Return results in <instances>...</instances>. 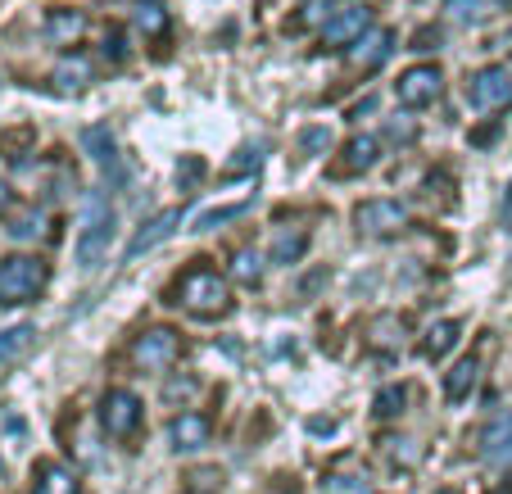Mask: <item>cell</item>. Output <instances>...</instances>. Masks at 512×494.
I'll list each match as a JSON object with an SVG mask.
<instances>
[{
	"mask_svg": "<svg viewBox=\"0 0 512 494\" xmlns=\"http://www.w3.org/2000/svg\"><path fill=\"white\" fill-rule=\"evenodd\" d=\"M173 304H182L191 318H227L232 313V286H227V277L218 268L195 263V268H186L177 277Z\"/></svg>",
	"mask_w": 512,
	"mask_h": 494,
	"instance_id": "1",
	"label": "cell"
},
{
	"mask_svg": "<svg viewBox=\"0 0 512 494\" xmlns=\"http://www.w3.org/2000/svg\"><path fill=\"white\" fill-rule=\"evenodd\" d=\"M50 281V263L37 259V254H10L0 259V304L5 309H19V304H32Z\"/></svg>",
	"mask_w": 512,
	"mask_h": 494,
	"instance_id": "2",
	"label": "cell"
},
{
	"mask_svg": "<svg viewBox=\"0 0 512 494\" xmlns=\"http://www.w3.org/2000/svg\"><path fill=\"white\" fill-rule=\"evenodd\" d=\"M109 241H114V204L105 195H91L87 218H82V236H78V263L82 268H100V259L109 254Z\"/></svg>",
	"mask_w": 512,
	"mask_h": 494,
	"instance_id": "3",
	"label": "cell"
},
{
	"mask_svg": "<svg viewBox=\"0 0 512 494\" xmlns=\"http://www.w3.org/2000/svg\"><path fill=\"white\" fill-rule=\"evenodd\" d=\"M408 227H413V214L399 200H363L354 209V232L368 241H395Z\"/></svg>",
	"mask_w": 512,
	"mask_h": 494,
	"instance_id": "4",
	"label": "cell"
},
{
	"mask_svg": "<svg viewBox=\"0 0 512 494\" xmlns=\"http://www.w3.org/2000/svg\"><path fill=\"white\" fill-rule=\"evenodd\" d=\"M182 359V336L173 327H150L132 340V363L141 372H168Z\"/></svg>",
	"mask_w": 512,
	"mask_h": 494,
	"instance_id": "5",
	"label": "cell"
},
{
	"mask_svg": "<svg viewBox=\"0 0 512 494\" xmlns=\"http://www.w3.org/2000/svg\"><path fill=\"white\" fill-rule=\"evenodd\" d=\"M440 91H445V73H440V64H413L399 73L395 82V96L404 109H426L440 100Z\"/></svg>",
	"mask_w": 512,
	"mask_h": 494,
	"instance_id": "6",
	"label": "cell"
},
{
	"mask_svg": "<svg viewBox=\"0 0 512 494\" xmlns=\"http://www.w3.org/2000/svg\"><path fill=\"white\" fill-rule=\"evenodd\" d=\"M467 100H472V109H508L512 105V73L503 64H485L476 68L472 78H467Z\"/></svg>",
	"mask_w": 512,
	"mask_h": 494,
	"instance_id": "7",
	"label": "cell"
},
{
	"mask_svg": "<svg viewBox=\"0 0 512 494\" xmlns=\"http://www.w3.org/2000/svg\"><path fill=\"white\" fill-rule=\"evenodd\" d=\"M100 427L109 431L114 440H132L141 431V399L132 390H109L100 399Z\"/></svg>",
	"mask_w": 512,
	"mask_h": 494,
	"instance_id": "8",
	"label": "cell"
},
{
	"mask_svg": "<svg viewBox=\"0 0 512 494\" xmlns=\"http://www.w3.org/2000/svg\"><path fill=\"white\" fill-rule=\"evenodd\" d=\"M363 32H372V10L363 5V0H349L345 10L322 28V46H354Z\"/></svg>",
	"mask_w": 512,
	"mask_h": 494,
	"instance_id": "9",
	"label": "cell"
},
{
	"mask_svg": "<svg viewBox=\"0 0 512 494\" xmlns=\"http://www.w3.org/2000/svg\"><path fill=\"white\" fill-rule=\"evenodd\" d=\"M377 159H381V141L368 132H358L340 146V159L331 164V177H358V173H368V168H377Z\"/></svg>",
	"mask_w": 512,
	"mask_h": 494,
	"instance_id": "10",
	"label": "cell"
},
{
	"mask_svg": "<svg viewBox=\"0 0 512 494\" xmlns=\"http://www.w3.org/2000/svg\"><path fill=\"white\" fill-rule=\"evenodd\" d=\"M390 55H395V32L372 28V32H363V37L349 46V68H354V73H372V68H381Z\"/></svg>",
	"mask_w": 512,
	"mask_h": 494,
	"instance_id": "11",
	"label": "cell"
},
{
	"mask_svg": "<svg viewBox=\"0 0 512 494\" xmlns=\"http://www.w3.org/2000/svg\"><path fill=\"white\" fill-rule=\"evenodd\" d=\"M41 32H46L50 46H78V41L87 37V14H82V10H68V5H55V10H46V23H41Z\"/></svg>",
	"mask_w": 512,
	"mask_h": 494,
	"instance_id": "12",
	"label": "cell"
},
{
	"mask_svg": "<svg viewBox=\"0 0 512 494\" xmlns=\"http://www.w3.org/2000/svg\"><path fill=\"white\" fill-rule=\"evenodd\" d=\"M177 227H182V209H164V214H155L150 223L141 227V232L132 236V241H127V263L141 259V254H145V250H155V245H164L168 236L177 232Z\"/></svg>",
	"mask_w": 512,
	"mask_h": 494,
	"instance_id": "13",
	"label": "cell"
},
{
	"mask_svg": "<svg viewBox=\"0 0 512 494\" xmlns=\"http://www.w3.org/2000/svg\"><path fill=\"white\" fill-rule=\"evenodd\" d=\"M209 436H213V427H209V417L204 413H182V417L168 422V440H173L177 454H195V449H204Z\"/></svg>",
	"mask_w": 512,
	"mask_h": 494,
	"instance_id": "14",
	"label": "cell"
},
{
	"mask_svg": "<svg viewBox=\"0 0 512 494\" xmlns=\"http://www.w3.org/2000/svg\"><path fill=\"white\" fill-rule=\"evenodd\" d=\"M481 458L490 467H512V413L494 417L481 431Z\"/></svg>",
	"mask_w": 512,
	"mask_h": 494,
	"instance_id": "15",
	"label": "cell"
},
{
	"mask_svg": "<svg viewBox=\"0 0 512 494\" xmlns=\"http://www.w3.org/2000/svg\"><path fill=\"white\" fill-rule=\"evenodd\" d=\"M404 318L399 313H377V318L368 322V349H377V354H399L404 349Z\"/></svg>",
	"mask_w": 512,
	"mask_h": 494,
	"instance_id": "16",
	"label": "cell"
},
{
	"mask_svg": "<svg viewBox=\"0 0 512 494\" xmlns=\"http://www.w3.org/2000/svg\"><path fill=\"white\" fill-rule=\"evenodd\" d=\"M476 381H481V359H458L454 368L445 372V395H449V404H463L467 395L476 390Z\"/></svg>",
	"mask_w": 512,
	"mask_h": 494,
	"instance_id": "17",
	"label": "cell"
},
{
	"mask_svg": "<svg viewBox=\"0 0 512 494\" xmlns=\"http://www.w3.org/2000/svg\"><path fill=\"white\" fill-rule=\"evenodd\" d=\"M91 82H96V64H91L87 55L59 59V68H55V87L59 91H87Z\"/></svg>",
	"mask_w": 512,
	"mask_h": 494,
	"instance_id": "18",
	"label": "cell"
},
{
	"mask_svg": "<svg viewBox=\"0 0 512 494\" xmlns=\"http://www.w3.org/2000/svg\"><path fill=\"white\" fill-rule=\"evenodd\" d=\"M349 0H309V5H304L300 14H295V19L286 23V32H309V28H327L331 19H336L340 10H345Z\"/></svg>",
	"mask_w": 512,
	"mask_h": 494,
	"instance_id": "19",
	"label": "cell"
},
{
	"mask_svg": "<svg viewBox=\"0 0 512 494\" xmlns=\"http://www.w3.org/2000/svg\"><path fill=\"white\" fill-rule=\"evenodd\" d=\"M32 494H82L78 476L68 472V467L59 463H41L37 467V485H32Z\"/></svg>",
	"mask_w": 512,
	"mask_h": 494,
	"instance_id": "20",
	"label": "cell"
},
{
	"mask_svg": "<svg viewBox=\"0 0 512 494\" xmlns=\"http://www.w3.org/2000/svg\"><path fill=\"white\" fill-rule=\"evenodd\" d=\"M458 322L454 318H440V322H431V327H426V340H422V354L426 359H445L449 349L458 345Z\"/></svg>",
	"mask_w": 512,
	"mask_h": 494,
	"instance_id": "21",
	"label": "cell"
},
{
	"mask_svg": "<svg viewBox=\"0 0 512 494\" xmlns=\"http://www.w3.org/2000/svg\"><path fill=\"white\" fill-rule=\"evenodd\" d=\"M304 250H309V232L304 227H295V232H281L277 241H272V250H268V259L272 263H300L304 259Z\"/></svg>",
	"mask_w": 512,
	"mask_h": 494,
	"instance_id": "22",
	"label": "cell"
},
{
	"mask_svg": "<svg viewBox=\"0 0 512 494\" xmlns=\"http://www.w3.org/2000/svg\"><path fill=\"white\" fill-rule=\"evenodd\" d=\"M132 23L145 32V37H164L168 32V10L159 0H136L132 5Z\"/></svg>",
	"mask_w": 512,
	"mask_h": 494,
	"instance_id": "23",
	"label": "cell"
},
{
	"mask_svg": "<svg viewBox=\"0 0 512 494\" xmlns=\"http://www.w3.org/2000/svg\"><path fill=\"white\" fill-rule=\"evenodd\" d=\"M32 340H37V327H10V331H0V363H14V359H23L32 349Z\"/></svg>",
	"mask_w": 512,
	"mask_h": 494,
	"instance_id": "24",
	"label": "cell"
},
{
	"mask_svg": "<svg viewBox=\"0 0 512 494\" xmlns=\"http://www.w3.org/2000/svg\"><path fill=\"white\" fill-rule=\"evenodd\" d=\"M82 146L91 150V159H96L100 168H114L118 155H114V136H109V127H87L82 132Z\"/></svg>",
	"mask_w": 512,
	"mask_h": 494,
	"instance_id": "25",
	"label": "cell"
},
{
	"mask_svg": "<svg viewBox=\"0 0 512 494\" xmlns=\"http://www.w3.org/2000/svg\"><path fill=\"white\" fill-rule=\"evenodd\" d=\"M232 277L241 281V286H259V277H263V259L254 250H236V259H232Z\"/></svg>",
	"mask_w": 512,
	"mask_h": 494,
	"instance_id": "26",
	"label": "cell"
},
{
	"mask_svg": "<svg viewBox=\"0 0 512 494\" xmlns=\"http://www.w3.org/2000/svg\"><path fill=\"white\" fill-rule=\"evenodd\" d=\"M245 209H250V200H241V204H227V209H209V214H200L195 218V227L191 232H213L218 223H232V218H241Z\"/></svg>",
	"mask_w": 512,
	"mask_h": 494,
	"instance_id": "27",
	"label": "cell"
},
{
	"mask_svg": "<svg viewBox=\"0 0 512 494\" xmlns=\"http://www.w3.org/2000/svg\"><path fill=\"white\" fill-rule=\"evenodd\" d=\"M404 399H408L404 386H386L377 395V417H399V413H404Z\"/></svg>",
	"mask_w": 512,
	"mask_h": 494,
	"instance_id": "28",
	"label": "cell"
},
{
	"mask_svg": "<svg viewBox=\"0 0 512 494\" xmlns=\"http://www.w3.org/2000/svg\"><path fill=\"white\" fill-rule=\"evenodd\" d=\"M449 23H476L481 19V0H445Z\"/></svg>",
	"mask_w": 512,
	"mask_h": 494,
	"instance_id": "29",
	"label": "cell"
},
{
	"mask_svg": "<svg viewBox=\"0 0 512 494\" xmlns=\"http://www.w3.org/2000/svg\"><path fill=\"white\" fill-rule=\"evenodd\" d=\"M250 168H259V150L245 146V150H241V159H232V164L223 168V177H241V173H250Z\"/></svg>",
	"mask_w": 512,
	"mask_h": 494,
	"instance_id": "30",
	"label": "cell"
},
{
	"mask_svg": "<svg viewBox=\"0 0 512 494\" xmlns=\"http://www.w3.org/2000/svg\"><path fill=\"white\" fill-rule=\"evenodd\" d=\"M331 494H368V481H354V476H336Z\"/></svg>",
	"mask_w": 512,
	"mask_h": 494,
	"instance_id": "31",
	"label": "cell"
},
{
	"mask_svg": "<svg viewBox=\"0 0 512 494\" xmlns=\"http://www.w3.org/2000/svg\"><path fill=\"white\" fill-rule=\"evenodd\" d=\"M32 141V127H19V132H5L0 136V150H14V146H28Z\"/></svg>",
	"mask_w": 512,
	"mask_h": 494,
	"instance_id": "32",
	"label": "cell"
},
{
	"mask_svg": "<svg viewBox=\"0 0 512 494\" xmlns=\"http://www.w3.org/2000/svg\"><path fill=\"white\" fill-rule=\"evenodd\" d=\"M10 232L19 236V241H28V236H37V232H41V214H32V218H23V223H14Z\"/></svg>",
	"mask_w": 512,
	"mask_h": 494,
	"instance_id": "33",
	"label": "cell"
},
{
	"mask_svg": "<svg viewBox=\"0 0 512 494\" xmlns=\"http://www.w3.org/2000/svg\"><path fill=\"white\" fill-rule=\"evenodd\" d=\"M300 146L304 150H322V146H327V132H322V127H313V132L300 136Z\"/></svg>",
	"mask_w": 512,
	"mask_h": 494,
	"instance_id": "34",
	"label": "cell"
},
{
	"mask_svg": "<svg viewBox=\"0 0 512 494\" xmlns=\"http://www.w3.org/2000/svg\"><path fill=\"white\" fill-rule=\"evenodd\" d=\"M105 55H114V59H127V50H123V37H118V32H109V37H105Z\"/></svg>",
	"mask_w": 512,
	"mask_h": 494,
	"instance_id": "35",
	"label": "cell"
},
{
	"mask_svg": "<svg viewBox=\"0 0 512 494\" xmlns=\"http://www.w3.org/2000/svg\"><path fill=\"white\" fill-rule=\"evenodd\" d=\"M390 136H395V141H413V123H390Z\"/></svg>",
	"mask_w": 512,
	"mask_h": 494,
	"instance_id": "36",
	"label": "cell"
},
{
	"mask_svg": "<svg viewBox=\"0 0 512 494\" xmlns=\"http://www.w3.org/2000/svg\"><path fill=\"white\" fill-rule=\"evenodd\" d=\"M10 204H14V191H10V182L0 177V214H10Z\"/></svg>",
	"mask_w": 512,
	"mask_h": 494,
	"instance_id": "37",
	"label": "cell"
},
{
	"mask_svg": "<svg viewBox=\"0 0 512 494\" xmlns=\"http://www.w3.org/2000/svg\"><path fill=\"white\" fill-rule=\"evenodd\" d=\"M195 390V381L186 377V381H173V386H168V399H177V395H191Z\"/></svg>",
	"mask_w": 512,
	"mask_h": 494,
	"instance_id": "38",
	"label": "cell"
},
{
	"mask_svg": "<svg viewBox=\"0 0 512 494\" xmlns=\"http://www.w3.org/2000/svg\"><path fill=\"white\" fill-rule=\"evenodd\" d=\"M494 5H503V10H512V0H494Z\"/></svg>",
	"mask_w": 512,
	"mask_h": 494,
	"instance_id": "39",
	"label": "cell"
},
{
	"mask_svg": "<svg viewBox=\"0 0 512 494\" xmlns=\"http://www.w3.org/2000/svg\"><path fill=\"white\" fill-rule=\"evenodd\" d=\"M490 494H512V490H508V485H499V490H490Z\"/></svg>",
	"mask_w": 512,
	"mask_h": 494,
	"instance_id": "40",
	"label": "cell"
},
{
	"mask_svg": "<svg viewBox=\"0 0 512 494\" xmlns=\"http://www.w3.org/2000/svg\"><path fill=\"white\" fill-rule=\"evenodd\" d=\"M277 494H300V490H277Z\"/></svg>",
	"mask_w": 512,
	"mask_h": 494,
	"instance_id": "41",
	"label": "cell"
},
{
	"mask_svg": "<svg viewBox=\"0 0 512 494\" xmlns=\"http://www.w3.org/2000/svg\"><path fill=\"white\" fill-rule=\"evenodd\" d=\"M440 494H458V490H440Z\"/></svg>",
	"mask_w": 512,
	"mask_h": 494,
	"instance_id": "42",
	"label": "cell"
}]
</instances>
